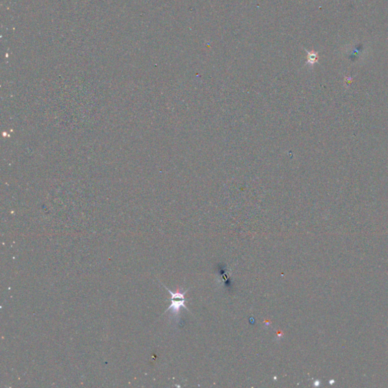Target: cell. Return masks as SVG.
Listing matches in <instances>:
<instances>
[{
	"instance_id": "1",
	"label": "cell",
	"mask_w": 388,
	"mask_h": 388,
	"mask_svg": "<svg viewBox=\"0 0 388 388\" xmlns=\"http://www.w3.org/2000/svg\"><path fill=\"white\" fill-rule=\"evenodd\" d=\"M165 287V289L168 290V293L171 295V304L170 305L169 307H168V309L165 311V312L171 310L172 311L173 313L178 314L179 312H180V308L181 307L185 308V309H187L188 310V308L186 307V305H185V294H186L187 291H185V292L183 293L177 291V292L174 293L172 292L171 290H170L169 289L167 288L166 287Z\"/></svg>"
},
{
	"instance_id": "2",
	"label": "cell",
	"mask_w": 388,
	"mask_h": 388,
	"mask_svg": "<svg viewBox=\"0 0 388 388\" xmlns=\"http://www.w3.org/2000/svg\"><path fill=\"white\" fill-rule=\"evenodd\" d=\"M317 59H318V55H317V53H315V52H311V53H309V55H308V62L312 64H314V63L316 62Z\"/></svg>"
}]
</instances>
